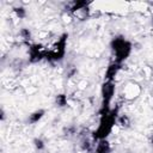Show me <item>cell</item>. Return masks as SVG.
Wrapping results in <instances>:
<instances>
[{
  "instance_id": "obj_1",
  "label": "cell",
  "mask_w": 153,
  "mask_h": 153,
  "mask_svg": "<svg viewBox=\"0 0 153 153\" xmlns=\"http://www.w3.org/2000/svg\"><path fill=\"white\" fill-rule=\"evenodd\" d=\"M139 93V87L136 85H129L126 87V94L128 98H133L136 97V94Z\"/></svg>"
}]
</instances>
